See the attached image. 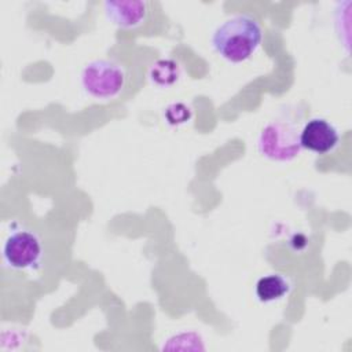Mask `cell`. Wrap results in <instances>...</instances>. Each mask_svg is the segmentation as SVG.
Here are the masks:
<instances>
[{
    "label": "cell",
    "instance_id": "cell-9",
    "mask_svg": "<svg viewBox=\"0 0 352 352\" xmlns=\"http://www.w3.org/2000/svg\"><path fill=\"white\" fill-rule=\"evenodd\" d=\"M176 110L177 113L175 111L173 106H170L168 110H166V118L169 120V122L172 124H176V122H184L186 120H188L190 117V111L186 106L183 104H176Z\"/></svg>",
    "mask_w": 352,
    "mask_h": 352
},
{
    "label": "cell",
    "instance_id": "cell-6",
    "mask_svg": "<svg viewBox=\"0 0 352 352\" xmlns=\"http://www.w3.org/2000/svg\"><path fill=\"white\" fill-rule=\"evenodd\" d=\"M148 12V4L146 1H106L104 14L109 21L120 28L132 29L140 26Z\"/></svg>",
    "mask_w": 352,
    "mask_h": 352
},
{
    "label": "cell",
    "instance_id": "cell-8",
    "mask_svg": "<svg viewBox=\"0 0 352 352\" xmlns=\"http://www.w3.org/2000/svg\"><path fill=\"white\" fill-rule=\"evenodd\" d=\"M150 77L158 85H170L179 77V67L173 60H158L153 65Z\"/></svg>",
    "mask_w": 352,
    "mask_h": 352
},
{
    "label": "cell",
    "instance_id": "cell-3",
    "mask_svg": "<svg viewBox=\"0 0 352 352\" xmlns=\"http://www.w3.org/2000/svg\"><path fill=\"white\" fill-rule=\"evenodd\" d=\"M81 84L91 96L96 99H111L125 85V70L114 60L98 59L84 67Z\"/></svg>",
    "mask_w": 352,
    "mask_h": 352
},
{
    "label": "cell",
    "instance_id": "cell-7",
    "mask_svg": "<svg viewBox=\"0 0 352 352\" xmlns=\"http://www.w3.org/2000/svg\"><path fill=\"white\" fill-rule=\"evenodd\" d=\"M290 290L289 280L278 274H271L260 278L256 283V296L263 302L280 300Z\"/></svg>",
    "mask_w": 352,
    "mask_h": 352
},
{
    "label": "cell",
    "instance_id": "cell-4",
    "mask_svg": "<svg viewBox=\"0 0 352 352\" xmlns=\"http://www.w3.org/2000/svg\"><path fill=\"white\" fill-rule=\"evenodd\" d=\"M300 131L286 121L270 122L258 136V150L275 161H289L300 154Z\"/></svg>",
    "mask_w": 352,
    "mask_h": 352
},
{
    "label": "cell",
    "instance_id": "cell-5",
    "mask_svg": "<svg viewBox=\"0 0 352 352\" xmlns=\"http://www.w3.org/2000/svg\"><path fill=\"white\" fill-rule=\"evenodd\" d=\"M338 140V131L324 118H311L300 131L301 147L316 154H326L334 150Z\"/></svg>",
    "mask_w": 352,
    "mask_h": 352
},
{
    "label": "cell",
    "instance_id": "cell-1",
    "mask_svg": "<svg viewBox=\"0 0 352 352\" xmlns=\"http://www.w3.org/2000/svg\"><path fill=\"white\" fill-rule=\"evenodd\" d=\"M263 40L260 22L248 14H238L216 28L212 45L224 59L238 63L249 59Z\"/></svg>",
    "mask_w": 352,
    "mask_h": 352
},
{
    "label": "cell",
    "instance_id": "cell-2",
    "mask_svg": "<svg viewBox=\"0 0 352 352\" xmlns=\"http://www.w3.org/2000/svg\"><path fill=\"white\" fill-rule=\"evenodd\" d=\"M44 249L40 236L29 228H14L3 246V257L8 267L19 271L40 268Z\"/></svg>",
    "mask_w": 352,
    "mask_h": 352
}]
</instances>
